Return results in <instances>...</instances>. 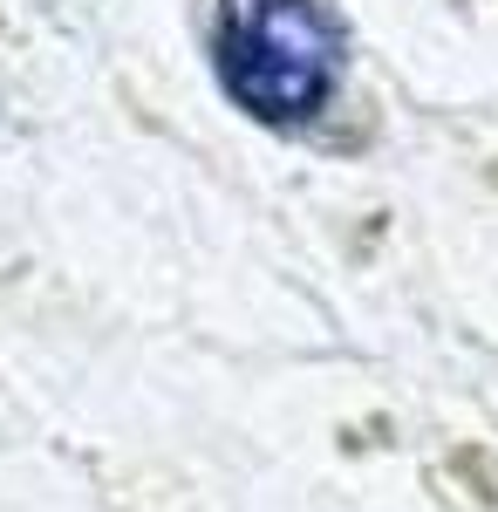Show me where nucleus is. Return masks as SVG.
I'll return each instance as SVG.
<instances>
[{
  "label": "nucleus",
  "instance_id": "nucleus-1",
  "mask_svg": "<svg viewBox=\"0 0 498 512\" xmlns=\"http://www.w3.org/2000/svg\"><path fill=\"white\" fill-rule=\"evenodd\" d=\"M212 62L246 117L294 130L321 117L342 82V28L321 0H219Z\"/></svg>",
  "mask_w": 498,
  "mask_h": 512
}]
</instances>
